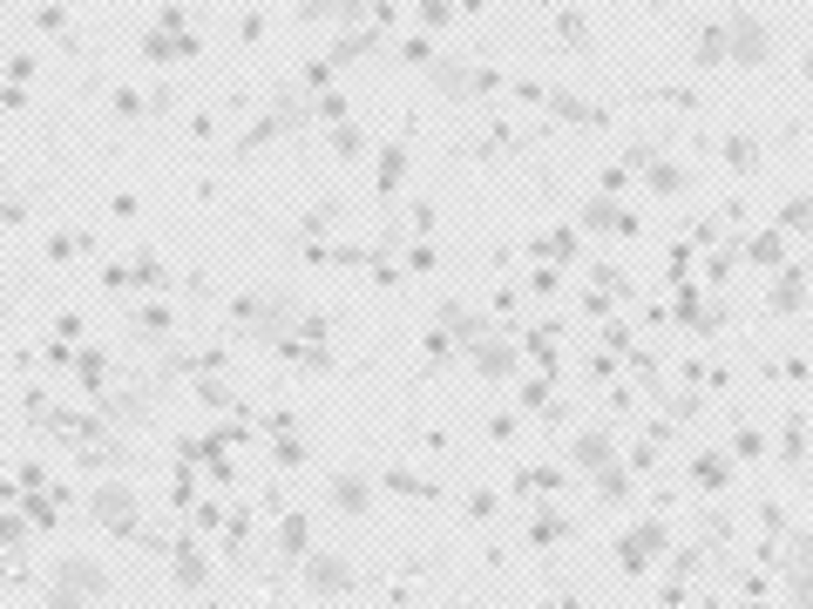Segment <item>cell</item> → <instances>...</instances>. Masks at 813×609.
Instances as JSON below:
<instances>
[{
    "instance_id": "3957f363",
    "label": "cell",
    "mask_w": 813,
    "mask_h": 609,
    "mask_svg": "<svg viewBox=\"0 0 813 609\" xmlns=\"http://www.w3.org/2000/svg\"><path fill=\"white\" fill-rule=\"evenodd\" d=\"M312 576H319L325 589H346V562H319V569H312Z\"/></svg>"
},
{
    "instance_id": "6da1fadb",
    "label": "cell",
    "mask_w": 813,
    "mask_h": 609,
    "mask_svg": "<svg viewBox=\"0 0 813 609\" xmlns=\"http://www.w3.org/2000/svg\"><path fill=\"white\" fill-rule=\"evenodd\" d=\"M759 55H766V28L739 21V61H759Z\"/></svg>"
},
{
    "instance_id": "7a4b0ae2",
    "label": "cell",
    "mask_w": 813,
    "mask_h": 609,
    "mask_svg": "<svg viewBox=\"0 0 813 609\" xmlns=\"http://www.w3.org/2000/svg\"><path fill=\"white\" fill-rule=\"evenodd\" d=\"M339 508H367V487H359V474H346V481H339Z\"/></svg>"
}]
</instances>
